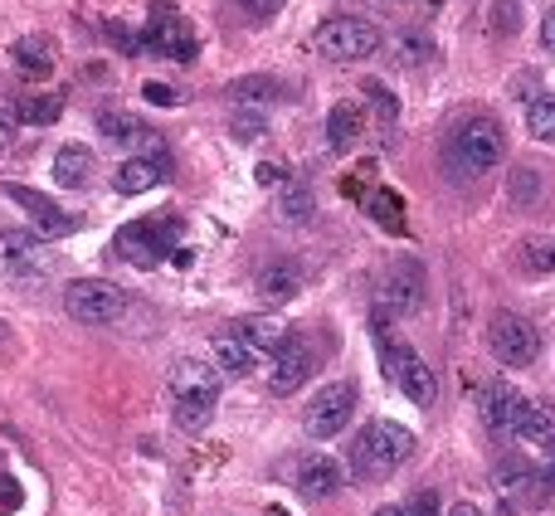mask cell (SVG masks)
Masks as SVG:
<instances>
[{
  "mask_svg": "<svg viewBox=\"0 0 555 516\" xmlns=\"http://www.w3.org/2000/svg\"><path fill=\"white\" fill-rule=\"evenodd\" d=\"M239 5H244V10L254 15V20H273V15H278V10H283L288 0H239Z\"/></svg>",
  "mask_w": 555,
  "mask_h": 516,
  "instance_id": "40",
  "label": "cell"
},
{
  "mask_svg": "<svg viewBox=\"0 0 555 516\" xmlns=\"http://www.w3.org/2000/svg\"><path fill=\"white\" fill-rule=\"evenodd\" d=\"M317 370V356L302 336H288L278 351H273V366H268V390L273 395H293L297 385H307V375Z\"/></svg>",
  "mask_w": 555,
  "mask_h": 516,
  "instance_id": "14",
  "label": "cell"
},
{
  "mask_svg": "<svg viewBox=\"0 0 555 516\" xmlns=\"http://www.w3.org/2000/svg\"><path fill=\"white\" fill-rule=\"evenodd\" d=\"M395 59L405 64V69H414V64H429L434 59V44L424 35H400L395 39Z\"/></svg>",
  "mask_w": 555,
  "mask_h": 516,
  "instance_id": "35",
  "label": "cell"
},
{
  "mask_svg": "<svg viewBox=\"0 0 555 516\" xmlns=\"http://www.w3.org/2000/svg\"><path fill=\"white\" fill-rule=\"evenodd\" d=\"M405 512L409 516H439V497H434V492H419V497L409 502Z\"/></svg>",
  "mask_w": 555,
  "mask_h": 516,
  "instance_id": "41",
  "label": "cell"
},
{
  "mask_svg": "<svg viewBox=\"0 0 555 516\" xmlns=\"http://www.w3.org/2000/svg\"><path fill=\"white\" fill-rule=\"evenodd\" d=\"M541 49H551L555 54V5L546 10V20H541Z\"/></svg>",
  "mask_w": 555,
  "mask_h": 516,
  "instance_id": "45",
  "label": "cell"
},
{
  "mask_svg": "<svg viewBox=\"0 0 555 516\" xmlns=\"http://www.w3.org/2000/svg\"><path fill=\"white\" fill-rule=\"evenodd\" d=\"M366 98L375 103V117H380L385 127L400 117V103H395V93H390V88H380V83H366Z\"/></svg>",
  "mask_w": 555,
  "mask_h": 516,
  "instance_id": "38",
  "label": "cell"
},
{
  "mask_svg": "<svg viewBox=\"0 0 555 516\" xmlns=\"http://www.w3.org/2000/svg\"><path fill=\"white\" fill-rule=\"evenodd\" d=\"M380 366H385V375L405 390L414 405H434L439 380H434V370L424 366V356H419L414 346H405V341H395V336L380 332Z\"/></svg>",
  "mask_w": 555,
  "mask_h": 516,
  "instance_id": "5",
  "label": "cell"
},
{
  "mask_svg": "<svg viewBox=\"0 0 555 516\" xmlns=\"http://www.w3.org/2000/svg\"><path fill=\"white\" fill-rule=\"evenodd\" d=\"M517 263L526 268V273H555V239H541V234L521 239Z\"/></svg>",
  "mask_w": 555,
  "mask_h": 516,
  "instance_id": "30",
  "label": "cell"
},
{
  "mask_svg": "<svg viewBox=\"0 0 555 516\" xmlns=\"http://www.w3.org/2000/svg\"><path fill=\"white\" fill-rule=\"evenodd\" d=\"M487 30L492 35H517L521 30V0H492V10H487Z\"/></svg>",
  "mask_w": 555,
  "mask_h": 516,
  "instance_id": "34",
  "label": "cell"
},
{
  "mask_svg": "<svg viewBox=\"0 0 555 516\" xmlns=\"http://www.w3.org/2000/svg\"><path fill=\"white\" fill-rule=\"evenodd\" d=\"M108 35L117 39V49H127V54H137V49H142V39H132V30H127V25H112Z\"/></svg>",
  "mask_w": 555,
  "mask_h": 516,
  "instance_id": "43",
  "label": "cell"
},
{
  "mask_svg": "<svg viewBox=\"0 0 555 516\" xmlns=\"http://www.w3.org/2000/svg\"><path fill=\"white\" fill-rule=\"evenodd\" d=\"M375 516H409V512H405V507H380Z\"/></svg>",
  "mask_w": 555,
  "mask_h": 516,
  "instance_id": "48",
  "label": "cell"
},
{
  "mask_svg": "<svg viewBox=\"0 0 555 516\" xmlns=\"http://www.w3.org/2000/svg\"><path fill=\"white\" fill-rule=\"evenodd\" d=\"M278 210H283V220L307 224V220H312V210H317V200H312V185L288 181L283 190H278Z\"/></svg>",
  "mask_w": 555,
  "mask_h": 516,
  "instance_id": "29",
  "label": "cell"
},
{
  "mask_svg": "<svg viewBox=\"0 0 555 516\" xmlns=\"http://www.w3.org/2000/svg\"><path fill=\"white\" fill-rule=\"evenodd\" d=\"M448 166L458 171V176H487L492 166H502V156H507V132L492 122V117H468L453 137H448Z\"/></svg>",
  "mask_w": 555,
  "mask_h": 516,
  "instance_id": "2",
  "label": "cell"
},
{
  "mask_svg": "<svg viewBox=\"0 0 555 516\" xmlns=\"http://www.w3.org/2000/svg\"><path fill=\"white\" fill-rule=\"evenodd\" d=\"M10 59H15V69H20V74H30V78H49V74H54V49H49L39 35L15 39Z\"/></svg>",
  "mask_w": 555,
  "mask_h": 516,
  "instance_id": "22",
  "label": "cell"
},
{
  "mask_svg": "<svg viewBox=\"0 0 555 516\" xmlns=\"http://www.w3.org/2000/svg\"><path fill=\"white\" fill-rule=\"evenodd\" d=\"M98 132L112 137L122 151H137V156H156V151H166V142L151 132L142 117H132V112H117V108L98 112Z\"/></svg>",
  "mask_w": 555,
  "mask_h": 516,
  "instance_id": "15",
  "label": "cell"
},
{
  "mask_svg": "<svg viewBox=\"0 0 555 516\" xmlns=\"http://www.w3.org/2000/svg\"><path fill=\"white\" fill-rule=\"evenodd\" d=\"M351 414H356V385H351V380H336V385H322V390L312 395L302 424H307L312 439H336V434L351 424Z\"/></svg>",
  "mask_w": 555,
  "mask_h": 516,
  "instance_id": "9",
  "label": "cell"
},
{
  "mask_svg": "<svg viewBox=\"0 0 555 516\" xmlns=\"http://www.w3.org/2000/svg\"><path fill=\"white\" fill-rule=\"evenodd\" d=\"M254 366H259V356H254L244 341L224 336L220 346H215V370H220V375H234V380H244V375H254Z\"/></svg>",
  "mask_w": 555,
  "mask_h": 516,
  "instance_id": "25",
  "label": "cell"
},
{
  "mask_svg": "<svg viewBox=\"0 0 555 516\" xmlns=\"http://www.w3.org/2000/svg\"><path fill=\"white\" fill-rule=\"evenodd\" d=\"M380 307L385 312H395V317H409V312H419L424 307V268L419 263H390L385 268V278H380Z\"/></svg>",
  "mask_w": 555,
  "mask_h": 516,
  "instance_id": "12",
  "label": "cell"
},
{
  "mask_svg": "<svg viewBox=\"0 0 555 516\" xmlns=\"http://www.w3.org/2000/svg\"><path fill=\"white\" fill-rule=\"evenodd\" d=\"M512 98H526V103L541 98V93H536V69H521V74L512 78Z\"/></svg>",
  "mask_w": 555,
  "mask_h": 516,
  "instance_id": "39",
  "label": "cell"
},
{
  "mask_svg": "<svg viewBox=\"0 0 555 516\" xmlns=\"http://www.w3.org/2000/svg\"><path fill=\"white\" fill-rule=\"evenodd\" d=\"M259 132H268V112L263 108H239L234 112V137H259Z\"/></svg>",
  "mask_w": 555,
  "mask_h": 516,
  "instance_id": "37",
  "label": "cell"
},
{
  "mask_svg": "<svg viewBox=\"0 0 555 516\" xmlns=\"http://www.w3.org/2000/svg\"><path fill=\"white\" fill-rule=\"evenodd\" d=\"M44 268H49V254H44L39 234H30V229L0 234V273H10V278H30V273H44Z\"/></svg>",
  "mask_w": 555,
  "mask_h": 516,
  "instance_id": "17",
  "label": "cell"
},
{
  "mask_svg": "<svg viewBox=\"0 0 555 516\" xmlns=\"http://www.w3.org/2000/svg\"><path fill=\"white\" fill-rule=\"evenodd\" d=\"M487 351H492L502 366L521 370L541 356V332H536L521 312H497V317L487 322Z\"/></svg>",
  "mask_w": 555,
  "mask_h": 516,
  "instance_id": "6",
  "label": "cell"
},
{
  "mask_svg": "<svg viewBox=\"0 0 555 516\" xmlns=\"http://www.w3.org/2000/svg\"><path fill=\"white\" fill-rule=\"evenodd\" d=\"M526 127H531V137L555 142V93H541L526 103Z\"/></svg>",
  "mask_w": 555,
  "mask_h": 516,
  "instance_id": "32",
  "label": "cell"
},
{
  "mask_svg": "<svg viewBox=\"0 0 555 516\" xmlns=\"http://www.w3.org/2000/svg\"><path fill=\"white\" fill-rule=\"evenodd\" d=\"M361 132H366V112L356 103H336L327 112V142H332V151H351L361 142Z\"/></svg>",
  "mask_w": 555,
  "mask_h": 516,
  "instance_id": "21",
  "label": "cell"
},
{
  "mask_svg": "<svg viewBox=\"0 0 555 516\" xmlns=\"http://www.w3.org/2000/svg\"><path fill=\"white\" fill-rule=\"evenodd\" d=\"M366 215L380 229H390V234H405V205H400V195L395 190H370L366 195Z\"/></svg>",
  "mask_w": 555,
  "mask_h": 516,
  "instance_id": "26",
  "label": "cell"
},
{
  "mask_svg": "<svg viewBox=\"0 0 555 516\" xmlns=\"http://www.w3.org/2000/svg\"><path fill=\"white\" fill-rule=\"evenodd\" d=\"M507 195H512L517 205H536V200H541V171H536V166H517V171L507 176Z\"/></svg>",
  "mask_w": 555,
  "mask_h": 516,
  "instance_id": "33",
  "label": "cell"
},
{
  "mask_svg": "<svg viewBox=\"0 0 555 516\" xmlns=\"http://www.w3.org/2000/svg\"><path fill=\"white\" fill-rule=\"evenodd\" d=\"M171 263H176V268H190V263H195V254H190V249H176V254H171Z\"/></svg>",
  "mask_w": 555,
  "mask_h": 516,
  "instance_id": "47",
  "label": "cell"
},
{
  "mask_svg": "<svg viewBox=\"0 0 555 516\" xmlns=\"http://www.w3.org/2000/svg\"><path fill=\"white\" fill-rule=\"evenodd\" d=\"M317 54L322 59H332V64H356V59H370L375 49H380V30L361 20V15H332V20H322L317 25Z\"/></svg>",
  "mask_w": 555,
  "mask_h": 516,
  "instance_id": "4",
  "label": "cell"
},
{
  "mask_svg": "<svg viewBox=\"0 0 555 516\" xmlns=\"http://www.w3.org/2000/svg\"><path fill=\"white\" fill-rule=\"evenodd\" d=\"M142 93H147V103H161V108H166V103H176V93H171L166 83H147Z\"/></svg>",
  "mask_w": 555,
  "mask_h": 516,
  "instance_id": "44",
  "label": "cell"
},
{
  "mask_svg": "<svg viewBox=\"0 0 555 516\" xmlns=\"http://www.w3.org/2000/svg\"><path fill=\"white\" fill-rule=\"evenodd\" d=\"M478 405H482V424H487V434H492V439H517L521 414H526V400H521L507 380H487V385H482V395H478Z\"/></svg>",
  "mask_w": 555,
  "mask_h": 516,
  "instance_id": "11",
  "label": "cell"
},
{
  "mask_svg": "<svg viewBox=\"0 0 555 516\" xmlns=\"http://www.w3.org/2000/svg\"><path fill=\"white\" fill-rule=\"evenodd\" d=\"M297 283H302V273H297V263H268V273L259 278V293L268 302H288L297 293Z\"/></svg>",
  "mask_w": 555,
  "mask_h": 516,
  "instance_id": "27",
  "label": "cell"
},
{
  "mask_svg": "<svg viewBox=\"0 0 555 516\" xmlns=\"http://www.w3.org/2000/svg\"><path fill=\"white\" fill-rule=\"evenodd\" d=\"M229 98H234L239 108H263L268 112L273 98H283V88H278L273 78H239V83L229 88Z\"/></svg>",
  "mask_w": 555,
  "mask_h": 516,
  "instance_id": "28",
  "label": "cell"
},
{
  "mask_svg": "<svg viewBox=\"0 0 555 516\" xmlns=\"http://www.w3.org/2000/svg\"><path fill=\"white\" fill-rule=\"evenodd\" d=\"M142 49H151V54H166V59H195V30H190V20H181V15H156L147 30H142Z\"/></svg>",
  "mask_w": 555,
  "mask_h": 516,
  "instance_id": "16",
  "label": "cell"
},
{
  "mask_svg": "<svg viewBox=\"0 0 555 516\" xmlns=\"http://www.w3.org/2000/svg\"><path fill=\"white\" fill-rule=\"evenodd\" d=\"M88 171H93V151L78 147V142L59 147V156H54V181L59 185H83L88 181Z\"/></svg>",
  "mask_w": 555,
  "mask_h": 516,
  "instance_id": "24",
  "label": "cell"
},
{
  "mask_svg": "<svg viewBox=\"0 0 555 516\" xmlns=\"http://www.w3.org/2000/svg\"><path fill=\"white\" fill-rule=\"evenodd\" d=\"M64 117V98L59 93H44V98H25L20 103V122L25 127H54Z\"/></svg>",
  "mask_w": 555,
  "mask_h": 516,
  "instance_id": "31",
  "label": "cell"
},
{
  "mask_svg": "<svg viewBox=\"0 0 555 516\" xmlns=\"http://www.w3.org/2000/svg\"><path fill=\"white\" fill-rule=\"evenodd\" d=\"M551 482H555V463H551V468H536V463H517V458H507V463H497V468H492V487H497V497H507V502H526V507H541V502L551 497Z\"/></svg>",
  "mask_w": 555,
  "mask_h": 516,
  "instance_id": "10",
  "label": "cell"
},
{
  "mask_svg": "<svg viewBox=\"0 0 555 516\" xmlns=\"http://www.w3.org/2000/svg\"><path fill=\"white\" fill-rule=\"evenodd\" d=\"M409 453H414V434L405 424L375 419V424H366V434L356 439V448H351V463H356L361 478H385V473H395L405 463Z\"/></svg>",
  "mask_w": 555,
  "mask_h": 516,
  "instance_id": "3",
  "label": "cell"
},
{
  "mask_svg": "<svg viewBox=\"0 0 555 516\" xmlns=\"http://www.w3.org/2000/svg\"><path fill=\"white\" fill-rule=\"evenodd\" d=\"M229 336L244 341L254 356H273L293 332H288L283 317H273V312H249V317H234V322H229Z\"/></svg>",
  "mask_w": 555,
  "mask_h": 516,
  "instance_id": "18",
  "label": "cell"
},
{
  "mask_svg": "<svg viewBox=\"0 0 555 516\" xmlns=\"http://www.w3.org/2000/svg\"><path fill=\"white\" fill-rule=\"evenodd\" d=\"M517 439H521V443H531V448H541V453H551V458H555V414H551L546 405H526Z\"/></svg>",
  "mask_w": 555,
  "mask_h": 516,
  "instance_id": "23",
  "label": "cell"
},
{
  "mask_svg": "<svg viewBox=\"0 0 555 516\" xmlns=\"http://www.w3.org/2000/svg\"><path fill=\"white\" fill-rule=\"evenodd\" d=\"M220 380H224L220 370L210 361H200V356L176 361V370H171V400H176V424L185 434H200L210 424V414L220 405Z\"/></svg>",
  "mask_w": 555,
  "mask_h": 516,
  "instance_id": "1",
  "label": "cell"
},
{
  "mask_svg": "<svg viewBox=\"0 0 555 516\" xmlns=\"http://www.w3.org/2000/svg\"><path fill=\"white\" fill-rule=\"evenodd\" d=\"M112 254L122 258V263L151 268V263H161V258L176 254V224H171V220H156V224L137 220V224H127V229H117Z\"/></svg>",
  "mask_w": 555,
  "mask_h": 516,
  "instance_id": "7",
  "label": "cell"
},
{
  "mask_svg": "<svg viewBox=\"0 0 555 516\" xmlns=\"http://www.w3.org/2000/svg\"><path fill=\"white\" fill-rule=\"evenodd\" d=\"M336 487H341V463H336V458L312 453V458H302V463H297V492H302V497L322 502V497H332Z\"/></svg>",
  "mask_w": 555,
  "mask_h": 516,
  "instance_id": "20",
  "label": "cell"
},
{
  "mask_svg": "<svg viewBox=\"0 0 555 516\" xmlns=\"http://www.w3.org/2000/svg\"><path fill=\"white\" fill-rule=\"evenodd\" d=\"M0 346H10V327H0Z\"/></svg>",
  "mask_w": 555,
  "mask_h": 516,
  "instance_id": "49",
  "label": "cell"
},
{
  "mask_svg": "<svg viewBox=\"0 0 555 516\" xmlns=\"http://www.w3.org/2000/svg\"><path fill=\"white\" fill-rule=\"evenodd\" d=\"M171 176V156L156 151V156H127L117 166V190L122 195H142V190H156V185Z\"/></svg>",
  "mask_w": 555,
  "mask_h": 516,
  "instance_id": "19",
  "label": "cell"
},
{
  "mask_svg": "<svg viewBox=\"0 0 555 516\" xmlns=\"http://www.w3.org/2000/svg\"><path fill=\"white\" fill-rule=\"evenodd\" d=\"M20 103L15 98H0V151H15V142H20Z\"/></svg>",
  "mask_w": 555,
  "mask_h": 516,
  "instance_id": "36",
  "label": "cell"
},
{
  "mask_svg": "<svg viewBox=\"0 0 555 516\" xmlns=\"http://www.w3.org/2000/svg\"><path fill=\"white\" fill-rule=\"evenodd\" d=\"M5 195L35 220V234L39 239H64V234H74L78 224H74V215L69 210H59L49 195H39V190H30V185H20V181H10L5 185Z\"/></svg>",
  "mask_w": 555,
  "mask_h": 516,
  "instance_id": "13",
  "label": "cell"
},
{
  "mask_svg": "<svg viewBox=\"0 0 555 516\" xmlns=\"http://www.w3.org/2000/svg\"><path fill=\"white\" fill-rule=\"evenodd\" d=\"M254 176H259V185H288V176H283V166H273V161H263V166L254 171Z\"/></svg>",
  "mask_w": 555,
  "mask_h": 516,
  "instance_id": "42",
  "label": "cell"
},
{
  "mask_svg": "<svg viewBox=\"0 0 555 516\" xmlns=\"http://www.w3.org/2000/svg\"><path fill=\"white\" fill-rule=\"evenodd\" d=\"M64 307H69V317L78 322H93V327H103V322H117L122 312H127V293L108 283V278H74L69 288H64Z\"/></svg>",
  "mask_w": 555,
  "mask_h": 516,
  "instance_id": "8",
  "label": "cell"
},
{
  "mask_svg": "<svg viewBox=\"0 0 555 516\" xmlns=\"http://www.w3.org/2000/svg\"><path fill=\"white\" fill-rule=\"evenodd\" d=\"M448 516H482V512L473 507V502H453V507H448Z\"/></svg>",
  "mask_w": 555,
  "mask_h": 516,
  "instance_id": "46",
  "label": "cell"
}]
</instances>
